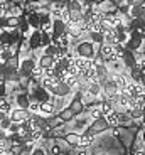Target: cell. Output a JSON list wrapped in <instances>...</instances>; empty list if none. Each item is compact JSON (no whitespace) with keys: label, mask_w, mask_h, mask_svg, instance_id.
Returning <instances> with one entry per match:
<instances>
[{"label":"cell","mask_w":145,"mask_h":155,"mask_svg":"<svg viewBox=\"0 0 145 155\" xmlns=\"http://www.w3.org/2000/svg\"><path fill=\"white\" fill-rule=\"evenodd\" d=\"M74 52L78 58L83 59H94V56H96V49H94V44L91 41H81L79 44H76Z\"/></svg>","instance_id":"cell-1"},{"label":"cell","mask_w":145,"mask_h":155,"mask_svg":"<svg viewBox=\"0 0 145 155\" xmlns=\"http://www.w3.org/2000/svg\"><path fill=\"white\" fill-rule=\"evenodd\" d=\"M29 94H31L32 101H37V103H41V105L52 100V93L51 91H47L46 88H42V86H35V88H32V91H29Z\"/></svg>","instance_id":"cell-2"},{"label":"cell","mask_w":145,"mask_h":155,"mask_svg":"<svg viewBox=\"0 0 145 155\" xmlns=\"http://www.w3.org/2000/svg\"><path fill=\"white\" fill-rule=\"evenodd\" d=\"M143 37L145 35L142 34L140 31H133L132 34H130V39L127 41L123 46H125V49L132 51V52H137V51L142 49V42H143Z\"/></svg>","instance_id":"cell-3"},{"label":"cell","mask_w":145,"mask_h":155,"mask_svg":"<svg viewBox=\"0 0 145 155\" xmlns=\"http://www.w3.org/2000/svg\"><path fill=\"white\" fill-rule=\"evenodd\" d=\"M35 68H37V59H35V58H25V59L20 61L19 74L22 78H31Z\"/></svg>","instance_id":"cell-4"},{"label":"cell","mask_w":145,"mask_h":155,"mask_svg":"<svg viewBox=\"0 0 145 155\" xmlns=\"http://www.w3.org/2000/svg\"><path fill=\"white\" fill-rule=\"evenodd\" d=\"M111 79H113L115 84L118 86L120 93H127V89H128L130 83H132L130 76H127V74H123V73H117V74H113V76H111Z\"/></svg>","instance_id":"cell-5"},{"label":"cell","mask_w":145,"mask_h":155,"mask_svg":"<svg viewBox=\"0 0 145 155\" xmlns=\"http://www.w3.org/2000/svg\"><path fill=\"white\" fill-rule=\"evenodd\" d=\"M108 128H110V125H108L106 118L103 116V118H98V120H93V123L88 127L86 132H90L91 135H96V133H101L105 130H108Z\"/></svg>","instance_id":"cell-6"},{"label":"cell","mask_w":145,"mask_h":155,"mask_svg":"<svg viewBox=\"0 0 145 155\" xmlns=\"http://www.w3.org/2000/svg\"><path fill=\"white\" fill-rule=\"evenodd\" d=\"M10 120L14 121V123H22V121L29 120L32 116V113L29 111V110H24V108H14L10 111Z\"/></svg>","instance_id":"cell-7"},{"label":"cell","mask_w":145,"mask_h":155,"mask_svg":"<svg viewBox=\"0 0 145 155\" xmlns=\"http://www.w3.org/2000/svg\"><path fill=\"white\" fill-rule=\"evenodd\" d=\"M73 89L69 88V84H68L66 81H59L58 84L54 86V89H52L51 93H52V96H58V98H64V96H68V94L71 93Z\"/></svg>","instance_id":"cell-8"},{"label":"cell","mask_w":145,"mask_h":155,"mask_svg":"<svg viewBox=\"0 0 145 155\" xmlns=\"http://www.w3.org/2000/svg\"><path fill=\"white\" fill-rule=\"evenodd\" d=\"M15 103H17V108H24V110H29L32 100H31V94L29 91H22L15 96Z\"/></svg>","instance_id":"cell-9"},{"label":"cell","mask_w":145,"mask_h":155,"mask_svg":"<svg viewBox=\"0 0 145 155\" xmlns=\"http://www.w3.org/2000/svg\"><path fill=\"white\" fill-rule=\"evenodd\" d=\"M122 61H123V64H125V68L128 71L132 69L133 66H137V56H135V52H132V51H128V49L123 51Z\"/></svg>","instance_id":"cell-10"},{"label":"cell","mask_w":145,"mask_h":155,"mask_svg":"<svg viewBox=\"0 0 145 155\" xmlns=\"http://www.w3.org/2000/svg\"><path fill=\"white\" fill-rule=\"evenodd\" d=\"M68 32V24L64 22V20L61 19H56L52 20V35H56V37H61L63 34H66Z\"/></svg>","instance_id":"cell-11"},{"label":"cell","mask_w":145,"mask_h":155,"mask_svg":"<svg viewBox=\"0 0 145 155\" xmlns=\"http://www.w3.org/2000/svg\"><path fill=\"white\" fill-rule=\"evenodd\" d=\"M128 15L130 19H142L145 20V7L143 4H135L128 8Z\"/></svg>","instance_id":"cell-12"},{"label":"cell","mask_w":145,"mask_h":155,"mask_svg":"<svg viewBox=\"0 0 145 155\" xmlns=\"http://www.w3.org/2000/svg\"><path fill=\"white\" fill-rule=\"evenodd\" d=\"M41 35H42V31H32V34L29 35V49L31 51H37L41 49Z\"/></svg>","instance_id":"cell-13"},{"label":"cell","mask_w":145,"mask_h":155,"mask_svg":"<svg viewBox=\"0 0 145 155\" xmlns=\"http://www.w3.org/2000/svg\"><path fill=\"white\" fill-rule=\"evenodd\" d=\"M68 108L71 110V111L74 113V115H79V113H83L84 111V101H83V98H81V94H76V98L73 101H71V105L68 106Z\"/></svg>","instance_id":"cell-14"},{"label":"cell","mask_w":145,"mask_h":155,"mask_svg":"<svg viewBox=\"0 0 145 155\" xmlns=\"http://www.w3.org/2000/svg\"><path fill=\"white\" fill-rule=\"evenodd\" d=\"M56 64V59L52 56H47V54H41L39 59H37V66L42 68V69H52Z\"/></svg>","instance_id":"cell-15"},{"label":"cell","mask_w":145,"mask_h":155,"mask_svg":"<svg viewBox=\"0 0 145 155\" xmlns=\"http://www.w3.org/2000/svg\"><path fill=\"white\" fill-rule=\"evenodd\" d=\"M7 142L10 145H19V147H22V145L27 143V140H25V137H24L22 133H8Z\"/></svg>","instance_id":"cell-16"},{"label":"cell","mask_w":145,"mask_h":155,"mask_svg":"<svg viewBox=\"0 0 145 155\" xmlns=\"http://www.w3.org/2000/svg\"><path fill=\"white\" fill-rule=\"evenodd\" d=\"M27 22H29V25H31V29H34V31H41L39 12H32V14H27Z\"/></svg>","instance_id":"cell-17"},{"label":"cell","mask_w":145,"mask_h":155,"mask_svg":"<svg viewBox=\"0 0 145 155\" xmlns=\"http://www.w3.org/2000/svg\"><path fill=\"white\" fill-rule=\"evenodd\" d=\"M86 91L90 93L91 98H96V96H100V94H103V86L100 84L98 81H96V83H90V84L86 86Z\"/></svg>","instance_id":"cell-18"},{"label":"cell","mask_w":145,"mask_h":155,"mask_svg":"<svg viewBox=\"0 0 145 155\" xmlns=\"http://www.w3.org/2000/svg\"><path fill=\"white\" fill-rule=\"evenodd\" d=\"M54 111H56V105L52 103V101H47V103H42V105H41V115L52 116Z\"/></svg>","instance_id":"cell-19"},{"label":"cell","mask_w":145,"mask_h":155,"mask_svg":"<svg viewBox=\"0 0 145 155\" xmlns=\"http://www.w3.org/2000/svg\"><path fill=\"white\" fill-rule=\"evenodd\" d=\"M128 76H130V79H132L133 83H140L142 76H143V69H142V68H138V66H133L132 69H130Z\"/></svg>","instance_id":"cell-20"},{"label":"cell","mask_w":145,"mask_h":155,"mask_svg":"<svg viewBox=\"0 0 145 155\" xmlns=\"http://www.w3.org/2000/svg\"><path fill=\"white\" fill-rule=\"evenodd\" d=\"M64 140H66V143L71 145V147H79L81 135H79V133H68V135L64 137Z\"/></svg>","instance_id":"cell-21"},{"label":"cell","mask_w":145,"mask_h":155,"mask_svg":"<svg viewBox=\"0 0 145 155\" xmlns=\"http://www.w3.org/2000/svg\"><path fill=\"white\" fill-rule=\"evenodd\" d=\"M90 41L93 44H98V46H101V44H105V34L100 31H94V32H90Z\"/></svg>","instance_id":"cell-22"},{"label":"cell","mask_w":145,"mask_h":155,"mask_svg":"<svg viewBox=\"0 0 145 155\" xmlns=\"http://www.w3.org/2000/svg\"><path fill=\"white\" fill-rule=\"evenodd\" d=\"M93 138H94V135H91L90 132L81 133V142H79V147H81V148L91 147V143H93Z\"/></svg>","instance_id":"cell-23"},{"label":"cell","mask_w":145,"mask_h":155,"mask_svg":"<svg viewBox=\"0 0 145 155\" xmlns=\"http://www.w3.org/2000/svg\"><path fill=\"white\" fill-rule=\"evenodd\" d=\"M73 118H74V113L71 111L69 108H63L59 111V120L61 121H71Z\"/></svg>","instance_id":"cell-24"},{"label":"cell","mask_w":145,"mask_h":155,"mask_svg":"<svg viewBox=\"0 0 145 155\" xmlns=\"http://www.w3.org/2000/svg\"><path fill=\"white\" fill-rule=\"evenodd\" d=\"M106 121H108V125H110V128H117L118 125H120V113H113V115L106 116Z\"/></svg>","instance_id":"cell-25"},{"label":"cell","mask_w":145,"mask_h":155,"mask_svg":"<svg viewBox=\"0 0 145 155\" xmlns=\"http://www.w3.org/2000/svg\"><path fill=\"white\" fill-rule=\"evenodd\" d=\"M68 34H69L73 39H78L79 35L83 34V31L78 27V25H73V24H69V25H68Z\"/></svg>","instance_id":"cell-26"},{"label":"cell","mask_w":145,"mask_h":155,"mask_svg":"<svg viewBox=\"0 0 145 155\" xmlns=\"http://www.w3.org/2000/svg\"><path fill=\"white\" fill-rule=\"evenodd\" d=\"M69 12H83V2L81 0H71V4L68 5Z\"/></svg>","instance_id":"cell-27"},{"label":"cell","mask_w":145,"mask_h":155,"mask_svg":"<svg viewBox=\"0 0 145 155\" xmlns=\"http://www.w3.org/2000/svg\"><path fill=\"white\" fill-rule=\"evenodd\" d=\"M19 15H10L7 17V29H19Z\"/></svg>","instance_id":"cell-28"},{"label":"cell","mask_w":145,"mask_h":155,"mask_svg":"<svg viewBox=\"0 0 145 155\" xmlns=\"http://www.w3.org/2000/svg\"><path fill=\"white\" fill-rule=\"evenodd\" d=\"M52 44V37L49 32H42V35H41V46H42V49H46L47 46H51Z\"/></svg>","instance_id":"cell-29"},{"label":"cell","mask_w":145,"mask_h":155,"mask_svg":"<svg viewBox=\"0 0 145 155\" xmlns=\"http://www.w3.org/2000/svg\"><path fill=\"white\" fill-rule=\"evenodd\" d=\"M127 111L132 116V120H142V116H143V111H142L140 108H130V110H127Z\"/></svg>","instance_id":"cell-30"},{"label":"cell","mask_w":145,"mask_h":155,"mask_svg":"<svg viewBox=\"0 0 145 155\" xmlns=\"http://www.w3.org/2000/svg\"><path fill=\"white\" fill-rule=\"evenodd\" d=\"M34 150H35V143H25L20 147V155H32Z\"/></svg>","instance_id":"cell-31"},{"label":"cell","mask_w":145,"mask_h":155,"mask_svg":"<svg viewBox=\"0 0 145 155\" xmlns=\"http://www.w3.org/2000/svg\"><path fill=\"white\" fill-rule=\"evenodd\" d=\"M58 52H59V47H56L54 44H51V46H47L46 49H44L42 54H47V56H52V58H56V56H58Z\"/></svg>","instance_id":"cell-32"},{"label":"cell","mask_w":145,"mask_h":155,"mask_svg":"<svg viewBox=\"0 0 145 155\" xmlns=\"http://www.w3.org/2000/svg\"><path fill=\"white\" fill-rule=\"evenodd\" d=\"M12 123H14V121L10 120V116H7L5 120H2V121H0V130H4V132H7V133H8V130H10Z\"/></svg>","instance_id":"cell-33"},{"label":"cell","mask_w":145,"mask_h":155,"mask_svg":"<svg viewBox=\"0 0 145 155\" xmlns=\"http://www.w3.org/2000/svg\"><path fill=\"white\" fill-rule=\"evenodd\" d=\"M29 111L31 113H41V103H37V101H32L31 106H29Z\"/></svg>","instance_id":"cell-34"},{"label":"cell","mask_w":145,"mask_h":155,"mask_svg":"<svg viewBox=\"0 0 145 155\" xmlns=\"http://www.w3.org/2000/svg\"><path fill=\"white\" fill-rule=\"evenodd\" d=\"M7 84H5V79H0V98L7 96Z\"/></svg>","instance_id":"cell-35"},{"label":"cell","mask_w":145,"mask_h":155,"mask_svg":"<svg viewBox=\"0 0 145 155\" xmlns=\"http://www.w3.org/2000/svg\"><path fill=\"white\" fill-rule=\"evenodd\" d=\"M91 118H93V120H98V118H103V113H101V108L100 110H91Z\"/></svg>","instance_id":"cell-36"},{"label":"cell","mask_w":145,"mask_h":155,"mask_svg":"<svg viewBox=\"0 0 145 155\" xmlns=\"http://www.w3.org/2000/svg\"><path fill=\"white\" fill-rule=\"evenodd\" d=\"M22 132V128H20V123H12L10 130H8V133H20Z\"/></svg>","instance_id":"cell-37"},{"label":"cell","mask_w":145,"mask_h":155,"mask_svg":"<svg viewBox=\"0 0 145 155\" xmlns=\"http://www.w3.org/2000/svg\"><path fill=\"white\" fill-rule=\"evenodd\" d=\"M51 155H61V147L58 143H54L51 147Z\"/></svg>","instance_id":"cell-38"},{"label":"cell","mask_w":145,"mask_h":155,"mask_svg":"<svg viewBox=\"0 0 145 155\" xmlns=\"http://www.w3.org/2000/svg\"><path fill=\"white\" fill-rule=\"evenodd\" d=\"M7 29V17H0V32Z\"/></svg>","instance_id":"cell-39"},{"label":"cell","mask_w":145,"mask_h":155,"mask_svg":"<svg viewBox=\"0 0 145 155\" xmlns=\"http://www.w3.org/2000/svg\"><path fill=\"white\" fill-rule=\"evenodd\" d=\"M32 155H46V150L42 147H35V150L32 152Z\"/></svg>","instance_id":"cell-40"},{"label":"cell","mask_w":145,"mask_h":155,"mask_svg":"<svg viewBox=\"0 0 145 155\" xmlns=\"http://www.w3.org/2000/svg\"><path fill=\"white\" fill-rule=\"evenodd\" d=\"M5 76V62L0 61V78H4Z\"/></svg>","instance_id":"cell-41"},{"label":"cell","mask_w":145,"mask_h":155,"mask_svg":"<svg viewBox=\"0 0 145 155\" xmlns=\"http://www.w3.org/2000/svg\"><path fill=\"white\" fill-rule=\"evenodd\" d=\"M105 2H111V0H91V4H93V5H98V7H100L101 4H105Z\"/></svg>","instance_id":"cell-42"},{"label":"cell","mask_w":145,"mask_h":155,"mask_svg":"<svg viewBox=\"0 0 145 155\" xmlns=\"http://www.w3.org/2000/svg\"><path fill=\"white\" fill-rule=\"evenodd\" d=\"M79 150H78V155H88V152H86V148H81V147H78Z\"/></svg>","instance_id":"cell-43"},{"label":"cell","mask_w":145,"mask_h":155,"mask_svg":"<svg viewBox=\"0 0 145 155\" xmlns=\"http://www.w3.org/2000/svg\"><path fill=\"white\" fill-rule=\"evenodd\" d=\"M140 32L145 35V20H142V24H140Z\"/></svg>","instance_id":"cell-44"},{"label":"cell","mask_w":145,"mask_h":155,"mask_svg":"<svg viewBox=\"0 0 145 155\" xmlns=\"http://www.w3.org/2000/svg\"><path fill=\"white\" fill-rule=\"evenodd\" d=\"M137 4V0H127V5H128V7H132V5H135Z\"/></svg>","instance_id":"cell-45"},{"label":"cell","mask_w":145,"mask_h":155,"mask_svg":"<svg viewBox=\"0 0 145 155\" xmlns=\"http://www.w3.org/2000/svg\"><path fill=\"white\" fill-rule=\"evenodd\" d=\"M7 113H4V111H0V121H2V120H5V118H7Z\"/></svg>","instance_id":"cell-46"},{"label":"cell","mask_w":145,"mask_h":155,"mask_svg":"<svg viewBox=\"0 0 145 155\" xmlns=\"http://www.w3.org/2000/svg\"><path fill=\"white\" fill-rule=\"evenodd\" d=\"M44 4H49V5H54L56 0H44Z\"/></svg>","instance_id":"cell-47"},{"label":"cell","mask_w":145,"mask_h":155,"mask_svg":"<svg viewBox=\"0 0 145 155\" xmlns=\"http://www.w3.org/2000/svg\"><path fill=\"white\" fill-rule=\"evenodd\" d=\"M118 133H120V130H118V128H113V135H115V137H117V135H118Z\"/></svg>","instance_id":"cell-48"},{"label":"cell","mask_w":145,"mask_h":155,"mask_svg":"<svg viewBox=\"0 0 145 155\" xmlns=\"http://www.w3.org/2000/svg\"><path fill=\"white\" fill-rule=\"evenodd\" d=\"M140 123H142V125H145V113H143V116H142V120H140Z\"/></svg>","instance_id":"cell-49"},{"label":"cell","mask_w":145,"mask_h":155,"mask_svg":"<svg viewBox=\"0 0 145 155\" xmlns=\"http://www.w3.org/2000/svg\"><path fill=\"white\" fill-rule=\"evenodd\" d=\"M133 155H145V153H143V150H140V152H135Z\"/></svg>","instance_id":"cell-50"},{"label":"cell","mask_w":145,"mask_h":155,"mask_svg":"<svg viewBox=\"0 0 145 155\" xmlns=\"http://www.w3.org/2000/svg\"><path fill=\"white\" fill-rule=\"evenodd\" d=\"M142 140H143V143H145V130H143V133H142Z\"/></svg>","instance_id":"cell-51"},{"label":"cell","mask_w":145,"mask_h":155,"mask_svg":"<svg viewBox=\"0 0 145 155\" xmlns=\"http://www.w3.org/2000/svg\"><path fill=\"white\" fill-rule=\"evenodd\" d=\"M2 47H4V46H2V37H0V51H2Z\"/></svg>","instance_id":"cell-52"},{"label":"cell","mask_w":145,"mask_h":155,"mask_svg":"<svg viewBox=\"0 0 145 155\" xmlns=\"http://www.w3.org/2000/svg\"><path fill=\"white\" fill-rule=\"evenodd\" d=\"M0 17H4V14H2V8H0Z\"/></svg>","instance_id":"cell-53"},{"label":"cell","mask_w":145,"mask_h":155,"mask_svg":"<svg viewBox=\"0 0 145 155\" xmlns=\"http://www.w3.org/2000/svg\"><path fill=\"white\" fill-rule=\"evenodd\" d=\"M143 74H145V68H143Z\"/></svg>","instance_id":"cell-54"},{"label":"cell","mask_w":145,"mask_h":155,"mask_svg":"<svg viewBox=\"0 0 145 155\" xmlns=\"http://www.w3.org/2000/svg\"><path fill=\"white\" fill-rule=\"evenodd\" d=\"M143 7H145V2H143Z\"/></svg>","instance_id":"cell-55"},{"label":"cell","mask_w":145,"mask_h":155,"mask_svg":"<svg viewBox=\"0 0 145 155\" xmlns=\"http://www.w3.org/2000/svg\"><path fill=\"white\" fill-rule=\"evenodd\" d=\"M143 153H145V150H143Z\"/></svg>","instance_id":"cell-56"}]
</instances>
